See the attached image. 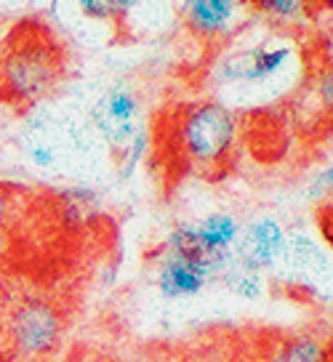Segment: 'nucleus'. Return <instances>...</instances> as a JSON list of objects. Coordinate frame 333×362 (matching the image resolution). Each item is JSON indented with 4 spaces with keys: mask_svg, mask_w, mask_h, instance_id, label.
I'll use <instances>...</instances> for the list:
<instances>
[{
    "mask_svg": "<svg viewBox=\"0 0 333 362\" xmlns=\"http://www.w3.org/2000/svg\"><path fill=\"white\" fill-rule=\"evenodd\" d=\"M288 229L272 216H259L240 229V238L235 243V261H240L251 269L262 272H275L283 250H286Z\"/></svg>",
    "mask_w": 333,
    "mask_h": 362,
    "instance_id": "7",
    "label": "nucleus"
},
{
    "mask_svg": "<svg viewBox=\"0 0 333 362\" xmlns=\"http://www.w3.org/2000/svg\"><path fill=\"white\" fill-rule=\"evenodd\" d=\"M171 147L184 170L216 176L238 147V115L216 99L182 104L171 123Z\"/></svg>",
    "mask_w": 333,
    "mask_h": 362,
    "instance_id": "1",
    "label": "nucleus"
},
{
    "mask_svg": "<svg viewBox=\"0 0 333 362\" xmlns=\"http://www.w3.org/2000/svg\"><path fill=\"white\" fill-rule=\"evenodd\" d=\"M91 128L117 158H131L141 139V102L126 86L104 90L91 107Z\"/></svg>",
    "mask_w": 333,
    "mask_h": 362,
    "instance_id": "4",
    "label": "nucleus"
},
{
    "mask_svg": "<svg viewBox=\"0 0 333 362\" xmlns=\"http://www.w3.org/2000/svg\"><path fill=\"white\" fill-rule=\"evenodd\" d=\"M315 90H317V99L322 102V107H325L328 112H333V67H328L320 78H317Z\"/></svg>",
    "mask_w": 333,
    "mask_h": 362,
    "instance_id": "15",
    "label": "nucleus"
},
{
    "mask_svg": "<svg viewBox=\"0 0 333 362\" xmlns=\"http://www.w3.org/2000/svg\"><path fill=\"white\" fill-rule=\"evenodd\" d=\"M218 283L224 285L232 296L245 298V301H259L267 293V274L251 269V267H245L235 259L227 267V272L218 277Z\"/></svg>",
    "mask_w": 333,
    "mask_h": 362,
    "instance_id": "13",
    "label": "nucleus"
},
{
    "mask_svg": "<svg viewBox=\"0 0 333 362\" xmlns=\"http://www.w3.org/2000/svg\"><path fill=\"white\" fill-rule=\"evenodd\" d=\"M293 48L288 43H262L221 59L218 80L224 86H264L288 67Z\"/></svg>",
    "mask_w": 333,
    "mask_h": 362,
    "instance_id": "6",
    "label": "nucleus"
},
{
    "mask_svg": "<svg viewBox=\"0 0 333 362\" xmlns=\"http://www.w3.org/2000/svg\"><path fill=\"white\" fill-rule=\"evenodd\" d=\"M64 80V51L54 35L24 24L13 30L6 48L0 51V99L19 107H33L54 93Z\"/></svg>",
    "mask_w": 333,
    "mask_h": 362,
    "instance_id": "2",
    "label": "nucleus"
},
{
    "mask_svg": "<svg viewBox=\"0 0 333 362\" xmlns=\"http://www.w3.org/2000/svg\"><path fill=\"white\" fill-rule=\"evenodd\" d=\"M264 362H333V341L315 330L286 333L269 346Z\"/></svg>",
    "mask_w": 333,
    "mask_h": 362,
    "instance_id": "10",
    "label": "nucleus"
},
{
    "mask_svg": "<svg viewBox=\"0 0 333 362\" xmlns=\"http://www.w3.org/2000/svg\"><path fill=\"white\" fill-rule=\"evenodd\" d=\"M211 283H214V277L200 264L160 248L158 272H155V288L163 298H168V301L192 298V296L203 293Z\"/></svg>",
    "mask_w": 333,
    "mask_h": 362,
    "instance_id": "8",
    "label": "nucleus"
},
{
    "mask_svg": "<svg viewBox=\"0 0 333 362\" xmlns=\"http://www.w3.org/2000/svg\"><path fill=\"white\" fill-rule=\"evenodd\" d=\"M243 3L253 13L264 16L267 22L291 27V24H299L310 16L315 0H243Z\"/></svg>",
    "mask_w": 333,
    "mask_h": 362,
    "instance_id": "12",
    "label": "nucleus"
},
{
    "mask_svg": "<svg viewBox=\"0 0 333 362\" xmlns=\"http://www.w3.org/2000/svg\"><path fill=\"white\" fill-rule=\"evenodd\" d=\"M243 0H187L184 24L187 30L203 40H221L240 22Z\"/></svg>",
    "mask_w": 333,
    "mask_h": 362,
    "instance_id": "9",
    "label": "nucleus"
},
{
    "mask_svg": "<svg viewBox=\"0 0 333 362\" xmlns=\"http://www.w3.org/2000/svg\"><path fill=\"white\" fill-rule=\"evenodd\" d=\"M67 336L62 304L40 293L22 296L6 306V354L22 362L51 360Z\"/></svg>",
    "mask_w": 333,
    "mask_h": 362,
    "instance_id": "3",
    "label": "nucleus"
},
{
    "mask_svg": "<svg viewBox=\"0 0 333 362\" xmlns=\"http://www.w3.org/2000/svg\"><path fill=\"white\" fill-rule=\"evenodd\" d=\"M333 189V165L328 170H322L320 176L315 179V184H312V192L315 194H325Z\"/></svg>",
    "mask_w": 333,
    "mask_h": 362,
    "instance_id": "16",
    "label": "nucleus"
},
{
    "mask_svg": "<svg viewBox=\"0 0 333 362\" xmlns=\"http://www.w3.org/2000/svg\"><path fill=\"white\" fill-rule=\"evenodd\" d=\"M6 351V304L0 301V354Z\"/></svg>",
    "mask_w": 333,
    "mask_h": 362,
    "instance_id": "17",
    "label": "nucleus"
},
{
    "mask_svg": "<svg viewBox=\"0 0 333 362\" xmlns=\"http://www.w3.org/2000/svg\"><path fill=\"white\" fill-rule=\"evenodd\" d=\"M325 62L333 67V37L328 40V45H325Z\"/></svg>",
    "mask_w": 333,
    "mask_h": 362,
    "instance_id": "18",
    "label": "nucleus"
},
{
    "mask_svg": "<svg viewBox=\"0 0 333 362\" xmlns=\"http://www.w3.org/2000/svg\"><path fill=\"white\" fill-rule=\"evenodd\" d=\"M275 272L310 293H320L325 298L333 293V259L307 232H288L286 250Z\"/></svg>",
    "mask_w": 333,
    "mask_h": 362,
    "instance_id": "5",
    "label": "nucleus"
},
{
    "mask_svg": "<svg viewBox=\"0 0 333 362\" xmlns=\"http://www.w3.org/2000/svg\"><path fill=\"white\" fill-rule=\"evenodd\" d=\"M134 6H136V0H78L81 13L93 22H117Z\"/></svg>",
    "mask_w": 333,
    "mask_h": 362,
    "instance_id": "14",
    "label": "nucleus"
},
{
    "mask_svg": "<svg viewBox=\"0 0 333 362\" xmlns=\"http://www.w3.org/2000/svg\"><path fill=\"white\" fill-rule=\"evenodd\" d=\"M243 224L232 214H211L195 224V232L208 248L214 250H232L240 238Z\"/></svg>",
    "mask_w": 333,
    "mask_h": 362,
    "instance_id": "11",
    "label": "nucleus"
}]
</instances>
